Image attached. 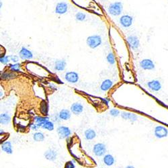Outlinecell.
Segmentation results:
<instances>
[{"label":"cell","mask_w":168,"mask_h":168,"mask_svg":"<svg viewBox=\"0 0 168 168\" xmlns=\"http://www.w3.org/2000/svg\"><path fill=\"white\" fill-rule=\"evenodd\" d=\"M14 75L13 74H11V73H4V74L2 75V78L3 79H9V78H10L9 77H13Z\"/></svg>","instance_id":"cell-32"},{"label":"cell","mask_w":168,"mask_h":168,"mask_svg":"<svg viewBox=\"0 0 168 168\" xmlns=\"http://www.w3.org/2000/svg\"><path fill=\"white\" fill-rule=\"evenodd\" d=\"M71 117V114L69 110L67 109H63L60 111V112L59 114V118L61 120H67Z\"/></svg>","instance_id":"cell-18"},{"label":"cell","mask_w":168,"mask_h":168,"mask_svg":"<svg viewBox=\"0 0 168 168\" xmlns=\"http://www.w3.org/2000/svg\"><path fill=\"white\" fill-rule=\"evenodd\" d=\"M93 152L97 157H102L105 155L106 152V147L104 143H97L94 146Z\"/></svg>","instance_id":"cell-4"},{"label":"cell","mask_w":168,"mask_h":168,"mask_svg":"<svg viewBox=\"0 0 168 168\" xmlns=\"http://www.w3.org/2000/svg\"><path fill=\"white\" fill-rule=\"evenodd\" d=\"M71 111L75 115L80 114L84 111V106L80 103H74L71 106Z\"/></svg>","instance_id":"cell-13"},{"label":"cell","mask_w":168,"mask_h":168,"mask_svg":"<svg viewBox=\"0 0 168 168\" xmlns=\"http://www.w3.org/2000/svg\"><path fill=\"white\" fill-rule=\"evenodd\" d=\"M68 9V5L65 3V2H60L56 4L55 8V12L59 14V15H62V14H65L67 11Z\"/></svg>","instance_id":"cell-12"},{"label":"cell","mask_w":168,"mask_h":168,"mask_svg":"<svg viewBox=\"0 0 168 168\" xmlns=\"http://www.w3.org/2000/svg\"><path fill=\"white\" fill-rule=\"evenodd\" d=\"M10 121H11L10 116L8 115V114L6 113L1 114V115H0V123H1V124L7 125L10 122Z\"/></svg>","instance_id":"cell-21"},{"label":"cell","mask_w":168,"mask_h":168,"mask_svg":"<svg viewBox=\"0 0 168 168\" xmlns=\"http://www.w3.org/2000/svg\"><path fill=\"white\" fill-rule=\"evenodd\" d=\"M123 6L122 4L120 1L114 2L111 4L108 8V11L110 15L113 16H118L122 12Z\"/></svg>","instance_id":"cell-1"},{"label":"cell","mask_w":168,"mask_h":168,"mask_svg":"<svg viewBox=\"0 0 168 168\" xmlns=\"http://www.w3.org/2000/svg\"><path fill=\"white\" fill-rule=\"evenodd\" d=\"M1 150L7 154H12L13 148L11 142L6 141L1 144Z\"/></svg>","instance_id":"cell-15"},{"label":"cell","mask_w":168,"mask_h":168,"mask_svg":"<svg viewBox=\"0 0 168 168\" xmlns=\"http://www.w3.org/2000/svg\"><path fill=\"white\" fill-rule=\"evenodd\" d=\"M133 22V18L129 15H124L120 18V23L124 28H129Z\"/></svg>","instance_id":"cell-9"},{"label":"cell","mask_w":168,"mask_h":168,"mask_svg":"<svg viewBox=\"0 0 168 168\" xmlns=\"http://www.w3.org/2000/svg\"><path fill=\"white\" fill-rule=\"evenodd\" d=\"M56 132H57L58 135L61 139H67L71 134V131L69 128L65 126L59 127L57 130H56Z\"/></svg>","instance_id":"cell-3"},{"label":"cell","mask_w":168,"mask_h":168,"mask_svg":"<svg viewBox=\"0 0 168 168\" xmlns=\"http://www.w3.org/2000/svg\"><path fill=\"white\" fill-rule=\"evenodd\" d=\"M30 128H31L32 130H34V131H36V130L39 129L40 127L37 124H32L30 125Z\"/></svg>","instance_id":"cell-33"},{"label":"cell","mask_w":168,"mask_h":168,"mask_svg":"<svg viewBox=\"0 0 168 168\" xmlns=\"http://www.w3.org/2000/svg\"><path fill=\"white\" fill-rule=\"evenodd\" d=\"M74 164L71 162H68L67 164H66V168H74Z\"/></svg>","instance_id":"cell-34"},{"label":"cell","mask_w":168,"mask_h":168,"mask_svg":"<svg viewBox=\"0 0 168 168\" xmlns=\"http://www.w3.org/2000/svg\"><path fill=\"white\" fill-rule=\"evenodd\" d=\"M87 44L91 49H96L102 44V38L99 35H92L87 37Z\"/></svg>","instance_id":"cell-2"},{"label":"cell","mask_w":168,"mask_h":168,"mask_svg":"<svg viewBox=\"0 0 168 168\" xmlns=\"http://www.w3.org/2000/svg\"><path fill=\"white\" fill-rule=\"evenodd\" d=\"M45 137L41 132H36L33 134V139L36 142H42L44 140Z\"/></svg>","instance_id":"cell-24"},{"label":"cell","mask_w":168,"mask_h":168,"mask_svg":"<svg viewBox=\"0 0 168 168\" xmlns=\"http://www.w3.org/2000/svg\"><path fill=\"white\" fill-rule=\"evenodd\" d=\"M103 162L107 166H111L115 163V159L112 155L107 154L104 157Z\"/></svg>","instance_id":"cell-20"},{"label":"cell","mask_w":168,"mask_h":168,"mask_svg":"<svg viewBox=\"0 0 168 168\" xmlns=\"http://www.w3.org/2000/svg\"><path fill=\"white\" fill-rule=\"evenodd\" d=\"M65 79L66 81L71 84H75L79 80V75L74 71L67 72L65 75Z\"/></svg>","instance_id":"cell-10"},{"label":"cell","mask_w":168,"mask_h":168,"mask_svg":"<svg viewBox=\"0 0 168 168\" xmlns=\"http://www.w3.org/2000/svg\"><path fill=\"white\" fill-rule=\"evenodd\" d=\"M125 168H134V167L132 166V165H128V166H127Z\"/></svg>","instance_id":"cell-35"},{"label":"cell","mask_w":168,"mask_h":168,"mask_svg":"<svg viewBox=\"0 0 168 168\" xmlns=\"http://www.w3.org/2000/svg\"><path fill=\"white\" fill-rule=\"evenodd\" d=\"M110 114L111 116L116 117H118V116H119L120 111L117 109H114V108H113V109L110 110Z\"/></svg>","instance_id":"cell-30"},{"label":"cell","mask_w":168,"mask_h":168,"mask_svg":"<svg viewBox=\"0 0 168 168\" xmlns=\"http://www.w3.org/2000/svg\"><path fill=\"white\" fill-rule=\"evenodd\" d=\"M148 88L151 89V91L157 92L160 91L162 88V85L161 84L160 81L157 79H153L147 83Z\"/></svg>","instance_id":"cell-8"},{"label":"cell","mask_w":168,"mask_h":168,"mask_svg":"<svg viewBox=\"0 0 168 168\" xmlns=\"http://www.w3.org/2000/svg\"><path fill=\"white\" fill-rule=\"evenodd\" d=\"M140 67L144 70H153L155 67V63H153V61L149 59H145L141 61L140 63Z\"/></svg>","instance_id":"cell-7"},{"label":"cell","mask_w":168,"mask_h":168,"mask_svg":"<svg viewBox=\"0 0 168 168\" xmlns=\"http://www.w3.org/2000/svg\"><path fill=\"white\" fill-rule=\"evenodd\" d=\"M49 118L48 117H35V122L36 124L39 125V127H42L46 122L49 121Z\"/></svg>","instance_id":"cell-23"},{"label":"cell","mask_w":168,"mask_h":168,"mask_svg":"<svg viewBox=\"0 0 168 168\" xmlns=\"http://www.w3.org/2000/svg\"><path fill=\"white\" fill-rule=\"evenodd\" d=\"M9 58H10V60L12 61V62L16 63H17L19 61V56L17 55H11L9 56Z\"/></svg>","instance_id":"cell-31"},{"label":"cell","mask_w":168,"mask_h":168,"mask_svg":"<svg viewBox=\"0 0 168 168\" xmlns=\"http://www.w3.org/2000/svg\"><path fill=\"white\" fill-rule=\"evenodd\" d=\"M127 42L130 48L132 50L136 51L140 46V41L138 38L135 36H129L127 37Z\"/></svg>","instance_id":"cell-6"},{"label":"cell","mask_w":168,"mask_h":168,"mask_svg":"<svg viewBox=\"0 0 168 168\" xmlns=\"http://www.w3.org/2000/svg\"><path fill=\"white\" fill-rule=\"evenodd\" d=\"M96 137V133L95 131L93 129H87L85 131V138H86L87 140H93Z\"/></svg>","instance_id":"cell-22"},{"label":"cell","mask_w":168,"mask_h":168,"mask_svg":"<svg viewBox=\"0 0 168 168\" xmlns=\"http://www.w3.org/2000/svg\"><path fill=\"white\" fill-rule=\"evenodd\" d=\"M9 59H10V58H9V56H5V55H4L3 56H1V59H0V62H1V63L2 64L6 65V64H7L9 62Z\"/></svg>","instance_id":"cell-29"},{"label":"cell","mask_w":168,"mask_h":168,"mask_svg":"<svg viewBox=\"0 0 168 168\" xmlns=\"http://www.w3.org/2000/svg\"><path fill=\"white\" fill-rule=\"evenodd\" d=\"M10 69L12 71L18 72L20 69V63H15L14 65H10Z\"/></svg>","instance_id":"cell-28"},{"label":"cell","mask_w":168,"mask_h":168,"mask_svg":"<svg viewBox=\"0 0 168 168\" xmlns=\"http://www.w3.org/2000/svg\"><path fill=\"white\" fill-rule=\"evenodd\" d=\"M154 134L157 139H163L168 135V130L165 127L157 126L155 128Z\"/></svg>","instance_id":"cell-5"},{"label":"cell","mask_w":168,"mask_h":168,"mask_svg":"<svg viewBox=\"0 0 168 168\" xmlns=\"http://www.w3.org/2000/svg\"><path fill=\"white\" fill-rule=\"evenodd\" d=\"M66 67V62L65 60H57L55 63V69L57 71H62Z\"/></svg>","instance_id":"cell-19"},{"label":"cell","mask_w":168,"mask_h":168,"mask_svg":"<svg viewBox=\"0 0 168 168\" xmlns=\"http://www.w3.org/2000/svg\"><path fill=\"white\" fill-rule=\"evenodd\" d=\"M86 14L82 12H78L76 14V15H75V18H76V20L78 21H80V22L84 21L86 20Z\"/></svg>","instance_id":"cell-27"},{"label":"cell","mask_w":168,"mask_h":168,"mask_svg":"<svg viewBox=\"0 0 168 168\" xmlns=\"http://www.w3.org/2000/svg\"><path fill=\"white\" fill-rule=\"evenodd\" d=\"M121 117L124 120H131L132 122H134L136 121L138 118V117L134 113H131V112H124L121 114Z\"/></svg>","instance_id":"cell-16"},{"label":"cell","mask_w":168,"mask_h":168,"mask_svg":"<svg viewBox=\"0 0 168 168\" xmlns=\"http://www.w3.org/2000/svg\"><path fill=\"white\" fill-rule=\"evenodd\" d=\"M113 85V82L110 79H105L100 86V89L103 92H106L112 87Z\"/></svg>","instance_id":"cell-17"},{"label":"cell","mask_w":168,"mask_h":168,"mask_svg":"<svg viewBox=\"0 0 168 168\" xmlns=\"http://www.w3.org/2000/svg\"><path fill=\"white\" fill-rule=\"evenodd\" d=\"M106 59H107L108 63H110V65H114V64L115 63V57L112 53H110L108 54L107 57H106Z\"/></svg>","instance_id":"cell-26"},{"label":"cell","mask_w":168,"mask_h":168,"mask_svg":"<svg viewBox=\"0 0 168 168\" xmlns=\"http://www.w3.org/2000/svg\"><path fill=\"white\" fill-rule=\"evenodd\" d=\"M19 56L22 59H24V60H30V59H32L33 58V54L31 51L30 50H28L25 47H22V49H21L20 53H19Z\"/></svg>","instance_id":"cell-11"},{"label":"cell","mask_w":168,"mask_h":168,"mask_svg":"<svg viewBox=\"0 0 168 168\" xmlns=\"http://www.w3.org/2000/svg\"><path fill=\"white\" fill-rule=\"evenodd\" d=\"M42 128L44 129L47 130V131H52L54 130V124L53 122L49 120V121L46 122L43 125H42Z\"/></svg>","instance_id":"cell-25"},{"label":"cell","mask_w":168,"mask_h":168,"mask_svg":"<svg viewBox=\"0 0 168 168\" xmlns=\"http://www.w3.org/2000/svg\"><path fill=\"white\" fill-rule=\"evenodd\" d=\"M44 156L47 160L53 162V161H55L56 159L57 153H56V151L53 149H49L44 152Z\"/></svg>","instance_id":"cell-14"}]
</instances>
